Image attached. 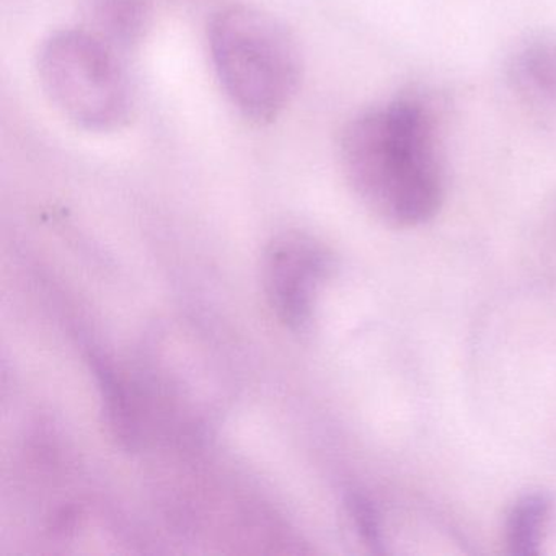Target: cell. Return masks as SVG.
I'll return each instance as SVG.
<instances>
[{
  "instance_id": "2",
  "label": "cell",
  "mask_w": 556,
  "mask_h": 556,
  "mask_svg": "<svg viewBox=\"0 0 556 556\" xmlns=\"http://www.w3.org/2000/svg\"><path fill=\"white\" fill-rule=\"evenodd\" d=\"M214 73L229 102L250 122L271 123L301 87V48L275 15L252 5H227L207 24Z\"/></svg>"
},
{
  "instance_id": "1",
  "label": "cell",
  "mask_w": 556,
  "mask_h": 556,
  "mask_svg": "<svg viewBox=\"0 0 556 556\" xmlns=\"http://www.w3.org/2000/svg\"><path fill=\"white\" fill-rule=\"evenodd\" d=\"M340 162L361 203L389 226H421L441 210V142L421 100L400 97L357 113L341 132Z\"/></svg>"
},
{
  "instance_id": "4",
  "label": "cell",
  "mask_w": 556,
  "mask_h": 556,
  "mask_svg": "<svg viewBox=\"0 0 556 556\" xmlns=\"http://www.w3.org/2000/svg\"><path fill=\"white\" fill-rule=\"evenodd\" d=\"M325 269L324 249L304 233H282L266 249L263 262L266 298L279 320L292 330H302L311 321Z\"/></svg>"
},
{
  "instance_id": "3",
  "label": "cell",
  "mask_w": 556,
  "mask_h": 556,
  "mask_svg": "<svg viewBox=\"0 0 556 556\" xmlns=\"http://www.w3.org/2000/svg\"><path fill=\"white\" fill-rule=\"evenodd\" d=\"M119 54L89 28H64L41 41L35 71L63 118L83 131L105 135L131 116V86Z\"/></svg>"
},
{
  "instance_id": "6",
  "label": "cell",
  "mask_w": 556,
  "mask_h": 556,
  "mask_svg": "<svg viewBox=\"0 0 556 556\" xmlns=\"http://www.w3.org/2000/svg\"><path fill=\"white\" fill-rule=\"evenodd\" d=\"M87 27L119 53L135 50L151 25L149 0H86Z\"/></svg>"
},
{
  "instance_id": "10",
  "label": "cell",
  "mask_w": 556,
  "mask_h": 556,
  "mask_svg": "<svg viewBox=\"0 0 556 556\" xmlns=\"http://www.w3.org/2000/svg\"><path fill=\"white\" fill-rule=\"evenodd\" d=\"M552 230H553V233H555V239H556V213H555V216H553Z\"/></svg>"
},
{
  "instance_id": "7",
  "label": "cell",
  "mask_w": 556,
  "mask_h": 556,
  "mask_svg": "<svg viewBox=\"0 0 556 556\" xmlns=\"http://www.w3.org/2000/svg\"><path fill=\"white\" fill-rule=\"evenodd\" d=\"M553 514V497L546 491L520 496L507 513L506 545L514 555H539Z\"/></svg>"
},
{
  "instance_id": "5",
  "label": "cell",
  "mask_w": 556,
  "mask_h": 556,
  "mask_svg": "<svg viewBox=\"0 0 556 556\" xmlns=\"http://www.w3.org/2000/svg\"><path fill=\"white\" fill-rule=\"evenodd\" d=\"M514 92L542 115H556V35H539L517 48L509 64Z\"/></svg>"
},
{
  "instance_id": "8",
  "label": "cell",
  "mask_w": 556,
  "mask_h": 556,
  "mask_svg": "<svg viewBox=\"0 0 556 556\" xmlns=\"http://www.w3.org/2000/svg\"><path fill=\"white\" fill-rule=\"evenodd\" d=\"M93 364V372L99 379L100 390L103 393V402H105L106 413H109V421L113 431L116 432L122 441H135L136 422L132 418L131 409L128 406V395L123 389L119 380L116 379L112 367L102 359V357H90Z\"/></svg>"
},
{
  "instance_id": "9",
  "label": "cell",
  "mask_w": 556,
  "mask_h": 556,
  "mask_svg": "<svg viewBox=\"0 0 556 556\" xmlns=\"http://www.w3.org/2000/svg\"><path fill=\"white\" fill-rule=\"evenodd\" d=\"M348 507H350L351 516H353L361 536L370 546H379L382 543V535H380L379 516H377L372 503L361 494H351Z\"/></svg>"
}]
</instances>
